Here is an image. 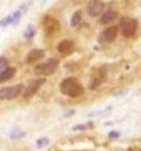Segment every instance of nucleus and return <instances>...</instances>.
Masks as SVG:
<instances>
[{"label": "nucleus", "mask_w": 141, "mask_h": 151, "mask_svg": "<svg viewBox=\"0 0 141 151\" xmlns=\"http://www.w3.org/2000/svg\"><path fill=\"white\" fill-rule=\"evenodd\" d=\"M60 91H62L63 95H66V96L75 98V96H80V95H83L85 88L78 83V80L71 78V76H68V78L62 80V83H60Z\"/></svg>", "instance_id": "f257e3e1"}, {"label": "nucleus", "mask_w": 141, "mask_h": 151, "mask_svg": "<svg viewBox=\"0 0 141 151\" xmlns=\"http://www.w3.org/2000/svg\"><path fill=\"white\" fill-rule=\"evenodd\" d=\"M119 30H121V35L126 37V38L135 37L138 32V20L136 18H131V17L119 18Z\"/></svg>", "instance_id": "f03ea898"}, {"label": "nucleus", "mask_w": 141, "mask_h": 151, "mask_svg": "<svg viewBox=\"0 0 141 151\" xmlns=\"http://www.w3.org/2000/svg\"><path fill=\"white\" fill-rule=\"evenodd\" d=\"M58 65H60V62H58L57 58H48V60L43 62V63H37L35 65V75L48 76V75H52V73H55V71L58 70Z\"/></svg>", "instance_id": "7ed1b4c3"}, {"label": "nucleus", "mask_w": 141, "mask_h": 151, "mask_svg": "<svg viewBox=\"0 0 141 151\" xmlns=\"http://www.w3.org/2000/svg\"><path fill=\"white\" fill-rule=\"evenodd\" d=\"M23 90H25L23 83L13 85V86H4V88H0V100H15L23 93Z\"/></svg>", "instance_id": "20e7f679"}, {"label": "nucleus", "mask_w": 141, "mask_h": 151, "mask_svg": "<svg viewBox=\"0 0 141 151\" xmlns=\"http://www.w3.org/2000/svg\"><path fill=\"white\" fill-rule=\"evenodd\" d=\"M45 85V78L42 76V78H35V80H32L30 83H28V86H25V90H23V96L25 98H30V96H33V95L38 91L42 86Z\"/></svg>", "instance_id": "39448f33"}, {"label": "nucleus", "mask_w": 141, "mask_h": 151, "mask_svg": "<svg viewBox=\"0 0 141 151\" xmlns=\"http://www.w3.org/2000/svg\"><path fill=\"white\" fill-rule=\"evenodd\" d=\"M116 35H118V27L116 25H108L100 33V42L101 43H111V42H115Z\"/></svg>", "instance_id": "423d86ee"}, {"label": "nucleus", "mask_w": 141, "mask_h": 151, "mask_svg": "<svg viewBox=\"0 0 141 151\" xmlns=\"http://www.w3.org/2000/svg\"><path fill=\"white\" fill-rule=\"evenodd\" d=\"M103 10H105V4L101 0H90L86 5V14L90 17H100Z\"/></svg>", "instance_id": "0eeeda50"}, {"label": "nucleus", "mask_w": 141, "mask_h": 151, "mask_svg": "<svg viewBox=\"0 0 141 151\" xmlns=\"http://www.w3.org/2000/svg\"><path fill=\"white\" fill-rule=\"evenodd\" d=\"M118 18V12L113 9H105L100 15V20L98 23L100 25H111V23H115V20Z\"/></svg>", "instance_id": "6e6552de"}, {"label": "nucleus", "mask_w": 141, "mask_h": 151, "mask_svg": "<svg viewBox=\"0 0 141 151\" xmlns=\"http://www.w3.org/2000/svg\"><path fill=\"white\" fill-rule=\"evenodd\" d=\"M43 57H45V50H42V48L30 50V52H28V55H27V58H25V63H28V65L38 63Z\"/></svg>", "instance_id": "1a4fd4ad"}, {"label": "nucleus", "mask_w": 141, "mask_h": 151, "mask_svg": "<svg viewBox=\"0 0 141 151\" xmlns=\"http://www.w3.org/2000/svg\"><path fill=\"white\" fill-rule=\"evenodd\" d=\"M43 28H45V32L48 33V35H52V33H55V32L60 28V23H58V20H55L53 17H45L43 18Z\"/></svg>", "instance_id": "9d476101"}, {"label": "nucleus", "mask_w": 141, "mask_h": 151, "mask_svg": "<svg viewBox=\"0 0 141 151\" xmlns=\"http://www.w3.org/2000/svg\"><path fill=\"white\" fill-rule=\"evenodd\" d=\"M57 50H58V53L60 55H70L73 50H75V45H73V42L68 40V38H65V40H62L60 43L57 45Z\"/></svg>", "instance_id": "9b49d317"}, {"label": "nucleus", "mask_w": 141, "mask_h": 151, "mask_svg": "<svg viewBox=\"0 0 141 151\" xmlns=\"http://www.w3.org/2000/svg\"><path fill=\"white\" fill-rule=\"evenodd\" d=\"M15 73H17V68H15V67L4 68V70L0 71V85L5 83V81H9V80H12L13 76H15Z\"/></svg>", "instance_id": "f8f14e48"}, {"label": "nucleus", "mask_w": 141, "mask_h": 151, "mask_svg": "<svg viewBox=\"0 0 141 151\" xmlns=\"http://www.w3.org/2000/svg\"><path fill=\"white\" fill-rule=\"evenodd\" d=\"M81 17H83V14H81L80 10H75V14L71 15V18H70V25L71 27H78L80 23H81Z\"/></svg>", "instance_id": "ddd939ff"}, {"label": "nucleus", "mask_w": 141, "mask_h": 151, "mask_svg": "<svg viewBox=\"0 0 141 151\" xmlns=\"http://www.w3.org/2000/svg\"><path fill=\"white\" fill-rule=\"evenodd\" d=\"M27 7H28V5H27V4H23L22 7H20V9H18L17 12H15V15H12V18H13V23H12V25H17V23H18V20H20V17H22V15L25 14Z\"/></svg>", "instance_id": "4468645a"}, {"label": "nucleus", "mask_w": 141, "mask_h": 151, "mask_svg": "<svg viewBox=\"0 0 141 151\" xmlns=\"http://www.w3.org/2000/svg\"><path fill=\"white\" fill-rule=\"evenodd\" d=\"M23 136H25V133H23L22 129H12L10 131V139H13V141L15 139H22Z\"/></svg>", "instance_id": "2eb2a0df"}, {"label": "nucleus", "mask_w": 141, "mask_h": 151, "mask_svg": "<svg viewBox=\"0 0 141 151\" xmlns=\"http://www.w3.org/2000/svg\"><path fill=\"white\" fill-rule=\"evenodd\" d=\"M23 37H25V40H32V38L35 37V27H33V25L27 27V30L23 32Z\"/></svg>", "instance_id": "dca6fc26"}, {"label": "nucleus", "mask_w": 141, "mask_h": 151, "mask_svg": "<svg viewBox=\"0 0 141 151\" xmlns=\"http://www.w3.org/2000/svg\"><path fill=\"white\" fill-rule=\"evenodd\" d=\"M48 143H50V139L47 136H43V138H38V139L35 141V146L38 148V150H42V148H45Z\"/></svg>", "instance_id": "f3484780"}, {"label": "nucleus", "mask_w": 141, "mask_h": 151, "mask_svg": "<svg viewBox=\"0 0 141 151\" xmlns=\"http://www.w3.org/2000/svg\"><path fill=\"white\" fill-rule=\"evenodd\" d=\"M88 128H93V123L90 121V123H81V124H75L73 126V131H85V129Z\"/></svg>", "instance_id": "a211bd4d"}, {"label": "nucleus", "mask_w": 141, "mask_h": 151, "mask_svg": "<svg viewBox=\"0 0 141 151\" xmlns=\"http://www.w3.org/2000/svg\"><path fill=\"white\" fill-rule=\"evenodd\" d=\"M12 23H13V18H12V15H9V17H4L0 20V27L5 28V27H9V25H12Z\"/></svg>", "instance_id": "6ab92c4d"}, {"label": "nucleus", "mask_w": 141, "mask_h": 151, "mask_svg": "<svg viewBox=\"0 0 141 151\" xmlns=\"http://www.w3.org/2000/svg\"><path fill=\"white\" fill-rule=\"evenodd\" d=\"M103 80H105L103 76H98V78H95V80H93L91 83H90V90H96L98 86H100V85L103 83Z\"/></svg>", "instance_id": "aec40b11"}, {"label": "nucleus", "mask_w": 141, "mask_h": 151, "mask_svg": "<svg viewBox=\"0 0 141 151\" xmlns=\"http://www.w3.org/2000/svg\"><path fill=\"white\" fill-rule=\"evenodd\" d=\"M7 67H9V60H7L5 57H0V71L4 70V68H7Z\"/></svg>", "instance_id": "412c9836"}, {"label": "nucleus", "mask_w": 141, "mask_h": 151, "mask_svg": "<svg viewBox=\"0 0 141 151\" xmlns=\"http://www.w3.org/2000/svg\"><path fill=\"white\" fill-rule=\"evenodd\" d=\"M75 113H76V110H68V111H65V115L63 116H65V118H71Z\"/></svg>", "instance_id": "4be33fe9"}, {"label": "nucleus", "mask_w": 141, "mask_h": 151, "mask_svg": "<svg viewBox=\"0 0 141 151\" xmlns=\"http://www.w3.org/2000/svg\"><path fill=\"white\" fill-rule=\"evenodd\" d=\"M118 136H119L118 131H111V133H110V138H118Z\"/></svg>", "instance_id": "5701e85b"}]
</instances>
